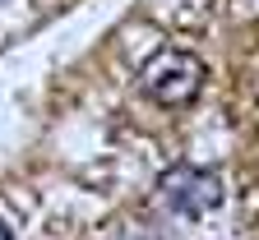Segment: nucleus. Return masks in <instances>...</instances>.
Masks as SVG:
<instances>
[{"instance_id":"obj_3","label":"nucleus","mask_w":259,"mask_h":240,"mask_svg":"<svg viewBox=\"0 0 259 240\" xmlns=\"http://www.w3.org/2000/svg\"><path fill=\"white\" fill-rule=\"evenodd\" d=\"M0 240H14V235H10V226H5V217H0Z\"/></svg>"},{"instance_id":"obj_1","label":"nucleus","mask_w":259,"mask_h":240,"mask_svg":"<svg viewBox=\"0 0 259 240\" xmlns=\"http://www.w3.org/2000/svg\"><path fill=\"white\" fill-rule=\"evenodd\" d=\"M139 88L157 102V107H190L194 97H199L204 88V60L199 56H190V51H157L144 60V70H139Z\"/></svg>"},{"instance_id":"obj_2","label":"nucleus","mask_w":259,"mask_h":240,"mask_svg":"<svg viewBox=\"0 0 259 240\" xmlns=\"http://www.w3.org/2000/svg\"><path fill=\"white\" fill-rule=\"evenodd\" d=\"M157 203L171 208V213H181V217H204L208 208L222 203V180L208 166L176 162V166L162 171V180H157Z\"/></svg>"}]
</instances>
